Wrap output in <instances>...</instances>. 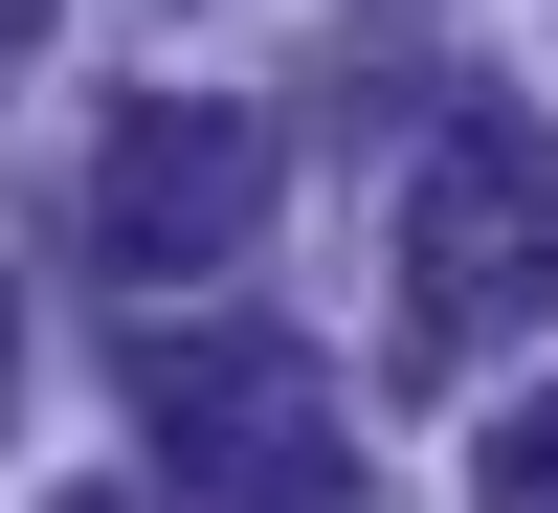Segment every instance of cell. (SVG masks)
<instances>
[{
  "instance_id": "6da1fadb",
  "label": "cell",
  "mask_w": 558,
  "mask_h": 513,
  "mask_svg": "<svg viewBox=\"0 0 558 513\" xmlns=\"http://www.w3.org/2000/svg\"><path fill=\"white\" fill-rule=\"evenodd\" d=\"M514 335H558V134L514 89H470L425 134V179H402V380L470 402Z\"/></svg>"
},
{
  "instance_id": "7a4b0ae2",
  "label": "cell",
  "mask_w": 558,
  "mask_h": 513,
  "mask_svg": "<svg viewBox=\"0 0 558 513\" xmlns=\"http://www.w3.org/2000/svg\"><path fill=\"white\" fill-rule=\"evenodd\" d=\"M134 447L179 513H357V425L268 313H157L134 335Z\"/></svg>"
},
{
  "instance_id": "3957f363",
  "label": "cell",
  "mask_w": 558,
  "mask_h": 513,
  "mask_svg": "<svg viewBox=\"0 0 558 513\" xmlns=\"http://www.w3.org/2000/svg\"><path fill=\"white\" fill-rule=\"evenodd\" d=\"M268 179H291L268 112L157 89V112H112V157H89V268H112V291H202V268L268 223Z\"/></svg>"
},
{
  "instance_id": "277c9868",
  "label": "cell",
  "mask_w": 558,
  "mask_h": 513,
  "mask_svg": "<svg viewBox=\"0 0 558 513\" xmlns=\"http://www.w3.org/2000/svg\"><path fill=\"white\" fill-rule=\"evenodd\" d=\"M492 513H558V425H514V447H492Z\"/></svg>"
},
{
  "instance_id": "5b68a950",
  "label": "cell",
  "mask_w": 558,
  "mask_h": 513,
  "mask_svg": "<svg viewBox=\"0 0 558 513\" xmlns=\"http://www.w3.org/2000/svg\"><path fill=\"white\" fill-rule=\"evenodd\" d=\"M0 380H23V291H0Z\"/></svg>"
},
{
  "instance_id": "8992f818",
  "label": "cell",
  "mask_w": 558,
  "mask_h": 513,
  "mask_svg": "<svg viewBox=\"0 0 558 513\" xmlns=\"http://www.w3.org/2000/svg\"><path fill=\"white\" fill-rule=\"evenodd\" d=\"M0 45H45V0H0Z\"/></svg>"
},
{
  "instance_id": "52a82bcc",
  "label": "cell",
  "mask_w": 558,
  "mask_h": 513,
  "mask_svg": "<svg viewBox=\"0 0 558 513\" xmlns=\"http://www.w3.org/2000/svg\"><path fill=\"white\" fill-rule=\"evenodd\" d=\"M68 513H112V491H68Z\"/></svg>"
}]
</instances>
